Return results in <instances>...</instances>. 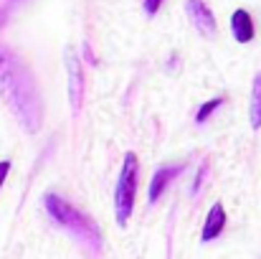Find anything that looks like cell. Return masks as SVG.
I'll use <instances>...</instances> for the list:
<instances>
[{"mask_svg":"<svg viewBox=\"0 0 261 259\" xmlns=\"http://www.w3.org/2000/svg\"><path fill=\"white\" fill-rule=\"evenodd\" d=\"M142 5H145V13H147V15H155V13L160 10V5H163V0H145Z\"/></svg>","mask_w":261,"mask_h":259,"instance_id":"12","label":"cell"},{"mask_svg":"<svg viewBox=\"0 0 261 259\" xmlns=\"http://www.w3.org/2000/svg\"><path fill=\"white\" fill-rule=\"evenodd\" d=\"M180 173H182V166H163V168L155 171L152 180H150V193H147L150 203H155V201L170 188V183H173Z\"/></svg>","mask_w":261,"mask_h":259,"instance_id":"7","label":"cell"},{"mask_svg":"<svg viewBox=\"0 0 261 259\" xmlns=\"http://www.w3.org/2000/svg\"><path fill=\"white\" fill-rule=\"evenodd\" d=\"M10 3H20V0H10Z\"/></svg>","mask_w":261,"mask_h":259,"instance_id":"15","label":"cell"},{"mask_svg":"<svg viewBox=\"0 0 261 259\" xmlns=\"http://www.w3.org/2000/svg\"><path fill=\"white\" fill-rule=\"evenodd\" d=\"M0 97L25 132L36 135L41 130L43 107L36 79L28 64H23V59L8 46H0Z\"/></svg>","mask_w":261,"mask_h":259,"instance_id":"1","label":"cell"},{"mask_svg":"<svg viewBox=\"0 0 261 259\" xmlns=\"http://www.w3.org/2000/svg\"><path fill=\"white\" fill-rule=\"evenodd\" d=\"M43 206H46L48 216L59 226H64L66 231H71L74 237H79L82 242H87L89 247H94V249L101 247V231H99L96 221L91 216H87L84 211H79L74 203L61 198L59 193H46L43 196Z\"/></svg>","mask_w":261,"mask_h":259,"instance_id":"2","label":"cell"},{"mask_svg":"<svg viewBox=\"0 0 261 259\" xmlns=\"http://www.w3.org/2000/svg\"><path fill=\"white\" fill-rule=\"evenodd\" d=\"M226 221H228L226 208H223L221 201H216V203L211 206L208 216H205V224H203L200 239H203V242H213V239H218V237L223 234V229H226Z\"/></svg>","mask_w":261,"mask_h":259,"instance_id":"6","label":"cell"},{"mask_svg":"<svg viewBox=\"0 0 261 259\" xmlns=\"http://www.w3.org/2000/svg\"><path fill=\"white\" fill-rule=\"evenodd\" d=\"M205 175H208V160H203V163H200V168H198V175H195V183H193V196H198V191H200V185H203Z\"/></svg>","mask_w":261,"mask_h":259,"instance_id":"11","label":"cell"},{"mask_svg":"<svg viewBox=\"0 0 261 259\" xmlns=\"http://www.w3.org/2000/svg\"><path fill=\"white\" fill-rule=\"evenodd\" d=\"M137 178H140V160L135 153L124 155L122 173L117 180V191H114V216L119 226H127L132 211H135V198H137Z\"/></svg>","mask_w":261,"mask_h":259,"instance_id":"3","label":"cell"},{"mask_svg":"<svg viewBox=\"0 0 261 259\" xmlns=\"http://www.w3.org/2000/svg\"><path fill=\"white\" fill-rule=\"evenodd\" d=\"M231 31H233V38L239 41V43H251L254 41V20H251V15H249V10H244V8H239V10H233V15H231Z\"/></svg>","mask_w":261,"mask_h":259,"instance_id":"8","label":"cell"},{"mask_svg":"<svg viewBox=\"0 0 261 259\" xmlns=\"http://www.w3.org/2000/svg\"><path fill=\"white\" fill-rule=\"evenodd\" d=\"M8 173H10V160H0V188H3V183H5Z\"/></svg>","mask_w":261,"mask_h":259,"instance_id":"13","label":"cell"},{"mask_svg":"<svg viewBox=\"0 0 261 259\" xmlns=\"http://www.w3.org/2000/svg\"><path fill=\"white\" fill-rule=\"evenodd\" d=\"M3 20H5V10H0V23H3Z\"/></svg>","mask_w":261,"mask_h":259,"instance_id":"14","label":"cell"},{"mask_svg":"<svg viewBox=\"0 0 261 259\" xmlns=\"http://www.w3.org/2000/svg\"><path fill=\"white\" fill-rule=\"evenodd\" d=\"M249 122L251 130H261V72L251 86V99H249Z\"/></svg>","mask_w":261,"mask_h":259,"instance_id":"9","label":"cell"},{"mask_svg":"<svg viewBox=\"0 0 261 259\" xmlns=\"http://www.w3.org/2000/svg\"><path fill=\"white\" fill-rule=\"evenodd\" d=\"M223 102H226L223 97H213L211 102L200 104V109L195 112V122H198V125H203V122H205V120H208V117H211V114H213V112H216V109L223 104Z\"/></svg>","mask_w":261,"mask_h":259,"instance_id":"10","label":"cell"},{"mask_svg":"<svg viewBox=\"0 0 261 259\" xmlns=\"http://www.w3.org/2000/svg\"><path fill=\"white\" fill-rule=\"evenodd\" d=\"M66 89H69L71 109L76 114L82 109V99H84V69H82V61L74 49H66Z\"/></svg>","mask_w":261,"mask_h":259,"instance_id":"4","label":"cell"},{"mask_svg":"<svg viewBox=\"0 0 261 259\" xmlns=\"http://www.w3.org/2000/svg\"><path fill=\"white\" fill-rule=\"evenodd\" d=\"M185 13L193 23V28L205 36V38H213L218 33V23H216V15L211 13V8L203 3V0H188L185 3Z\"/></svg>","mask_w":261,"mask_h":259,"instance_id":"5","label":"cell"}]
</instances>
